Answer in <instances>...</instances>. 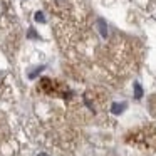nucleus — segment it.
I'll return each mask as SVG.
<instances>
[{
  "mask_svg": "<svg viewBox=\"0 0 156 156\" xmlns=\"http://www.w3.org/2000/svg\"><path fill=\"white\" fill-rule=\"evenodd\" d=\"M136 98H141V87L136 84Z\"/></svg>",
  "mask_w": 156,
  "mask_h": 156,
  "instance_id": "nucleus-1",
  "label": "nucleus"
},
{
  "mask_svg": "<svg viewBox=\"0 0 156 156\" xmlns=\"http://www.w3.org/2000/svg\"><path fill=\"white\" fill-rule=\"evenodd\" d=\"M39 156H41V154H39ZM42 156H45V154H42Z\"/></svg>",
  "mask_w": 156,
  "mask_h": 156,
  "instance_id": "nucleus-2",
  "label": "nucleus"
}]
</instances>
